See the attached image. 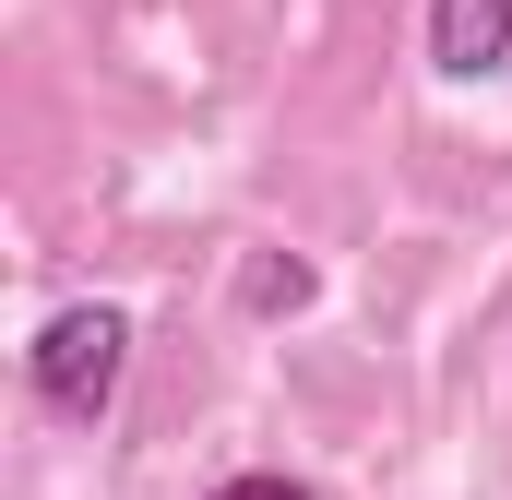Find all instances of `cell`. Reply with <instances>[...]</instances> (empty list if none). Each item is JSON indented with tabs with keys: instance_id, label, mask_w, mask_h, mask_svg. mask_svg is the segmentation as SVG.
<instances>
[{
	"instance_id": "cell-2",
	"label": "cell",
	"mask_w": 512,
	"mask_h": 500,
	"mask_svg": "<svg viewBox=\"0 0 512 500\" xmlns=\"http://www.w3.org/2000/svg\"><path fill=\"white\" fill-rule=\"evenodd\" d=\"M429 72H453V84L512 72V0H429Z\"/></svg>"
},
{
	"instance_id": "cell-3",
	"label": "cell",
	"mask_w": 512,
	"mask_h": 500,
	"mask_svg": "<svg viewBox=\"0 0 512 500\" xmlns=\"http://www.w3.org/2000/svg\"><path fill=\"white\" fill-rule=\"evenodd\" d=\"M251 298H262V310H274V298L298 310V298H310V274H298V262H262V274H251Z\"/></svg>"
},
{
	"instance_id": "cell-1",
	"label": "cell",
	"mask_w": 512,
	"mask_h": 500,
	"mask_svg": "<svg viewBox=\"0 0 512 500\" xmlns=\"http://www.w3.org/2000/svg\"><path fill=\"white\" fill-rule=\"evenodd\" d=\"M24 370H36V405L48 417H72V429H96L108 405H120V370H131V322L108 298H84V310H60L36 346H24Z\"/></svg>"
},
{
	"instance_id": "cell-4",
	"label": "cell",
	"mask_w": 512,
	"mask_h": 500,
	"mask_svg": "<svg viewBox=\"0 0 512 500\" xmlns=\"http://www.w3.org/2000/svg\"><path fill=\"white\" fill-rule=\"evenodd\" d=\"M215 500H322V489H298V477H227Z\"/></svg>"
}]
</instances>
